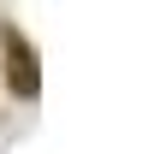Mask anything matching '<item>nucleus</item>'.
Instances as JSON below:
<instances>
[{"mask_svg": "<svg viewBox=\"0 0 160 154\" xmlns=\"http://www.w3.org/2000/svg\"><path fill=\"white\" fill-rule=\"evenodd\" d=\"M0 59H6V89L18 101H36L42 95V65H36V47L18 24H0Z\"/></svg>", "mask_w": 160, "mask_h": 154, "instance_id": "obj_1", "label": "nucleus"}]
</instances>
